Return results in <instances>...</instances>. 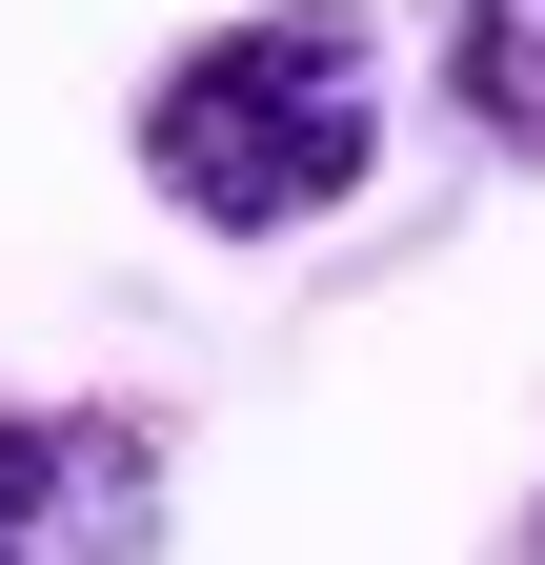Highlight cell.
Masks as SVG:
<instances>
[{
    "instance_id": "6da1fadb",
    "label": "cell",
    "mask_w": 545,
    "mask_h": 565,
    "mask_svg": "<svg viewBox=\"0 0 545 565\" xmlns=\"http://www.w3.org/2000/svg\"><path fill=\"white\" fill-rule=\"evenodd\" d=\"M121 162H142V202L202 223V243L344 223L384 182V21L364 0H243V21L162 41L142 102H121Z\"/></svg>"
},
{
    "instance_id": "3957f363",
    "label": "cell",
    "mask_w": 545,
    "mask_h": 565,
    "mask_svg": "<svg viewBox=\"0 0 545 565\" xmlns=\"http://www.w3.org/2000/svg\"><path fill=\"white\" fill-rule=\"evenodd\" d=\"M445 121L485 162H545V0H445Z\"/></svg>"
},
{
    "instance_id": "277c9868",
    "label": "cell",
    "mask_w": 545,
    "mask_h": 565,
    "mask_svg": "<svg viewBox=\"0 0 545 565\" xmlns=\"http://www.w3.org/2000/svg\"><path fill=\"white\" fill-rule=\"evenodd\" d=\"M505 565H545V484H525V545H505Z\"/></svg>"
},
{
    "instance_id": "7a4b0ae2",
    "label": "cell",
    "mask_w": 545,
    "mask_h": 565,
    "mask_svg": "<svg viewBox=\"0 0 545 565\" xmlns=\"http://www.w3.org/2000/svg\"><path fill=\"white\" fill-rule=\"evenodd\" d=\"M182 445L142 404H0V565H162Z\"/></svg>"
}]
</instances>
